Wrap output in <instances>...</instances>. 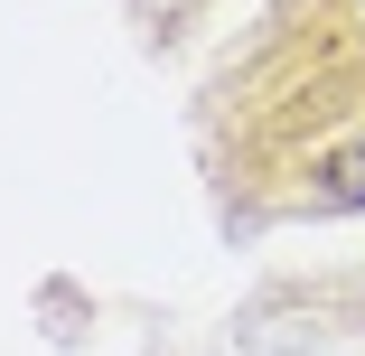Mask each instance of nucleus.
Instances as JSON below:
<instances>
[{
	"mask_svg": "<svg viewBox=\"0 0 365 356\" xmlns=\"http://www.w3.org/2000/svg\"><path fill=\"white\" fill-rule=\"evenodd\" d=\"M328 206H365V151H346V160H328V188H319Z\"/></svg>",
	"mask_w": 365,
	"mask_h": 356,
	"instance_id": "nucleus-1",
	"label": "nucleus"
}]
</instances>
